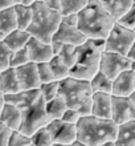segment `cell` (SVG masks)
Wrapping results in <instances>:
<instances>
[{
  "label": "cell",
  "instance_id": "cell-22",
  "mask_svg": "<svg viewBox=\"0 0 135 146\" xmlns=\"http://www.w3.org/2000/svg\"><path fill=\"white\" fill-rule=\"evenodd\" d=\"M13 9H15V15H16L17 29L25 31L32 20L31 5H27V4H13Z\"/></svg>",
  "mask_w": 135,
  "mask_h": 146
},
{
  "label": "cell",
  "instance_id": "cell-12",
  "mask_svg": "<svg viewBox=\"0 0 135 146\" xmlns=\"http://www.w3.org/2000/svg\"><path fill=\"white\" fill-rule=\"evenodd\" d=\"M132 93H135V69L122 70L111 81V94L126 97Z\"/></svg>",
  "mask_w": 135,
  "mask_h": 146
},
{
  "label": "cell",
  "instance_id": "cell-14",
  "mask_svg": "<svg viewBox=\"0 0 135 146\" xmlns=\"http://www.w3.org/2000/svg\"><path fill=\"white\" fill-rule=\"evenodd\" d=\"M25 49H27L29 61L33 62L49 61L50 57L53 56V52H52L49 42L40 41L39 38L33 37V36H29L27 44H25Z\"/></svg>",
  "mask_w": 135,
  "mask_h": 146
},
{
  "label": "cell",
  "instance_id": "cell-40",
  "mask_svg": "<svg viewBox=\"0 0 135 146\" xmlns=\"http://www.w3.org/2000/svg\"><path fill=\"white\" fill-rule=\"evenodd\" d=\"M13 0H0V11L1 9H4V8H8L11 7V5H13Z\"/></svg>",
  "mask_w": 135,
  "mask_h": 146
},
{
  "label": "cell",
  "instance_id": "cell-35",
  "mask_svg": "<svg viewBox=\"0 0 135 146\" xmlns=\"http://www.w3.org/2000/svg\"><path fill=\"white\" fill-rule=\"evenodd\" d=\"M12 50L4 44L3 40H0V70H4L9 66V56Z\"/></svg>",
  "mask_w": 135,
  "mask_h": 146
},
{
  "label": "cell",
  "instance_id": "cell-16",
  "mask_svg": "<svg viewBox=\"0 0 135 146\" xmlns=\"http://www.w3.org/2000/svg\"><path fill=\"white\" fill-rule=\"evenodd\" d=\"M114 146H134L135 145V119L117 125Z\"/></svg>",
  "mask_w": 135,
  "mask_h": 146
},
{
  "label": "cell",
  "instance_id": "cell-39",
  "mask_svg": "<svg viewBox=\"0 0 135 146\" xmlns=\"http://www.w3.org/2000/svg\"><path fill=\"white\" fill-rule=\"evenodd\" d=\"M48 8L53 9V11H58L61 9V0H41Z\"/></svg>",
  "mask_w": 135,
  "mask_h": 146
},
{
  "label": "cell",
  "instance_id": "cell-5",
  "mask_svg": "<svg viewBox=\"0 0 135 146\" xmlns=\"http://www.w3.org/2000/svg\"><path fill=\"white\" fill-rule=\"evenodd\" d=\"M31 8L32 20L25 31L40 41L50 42L54 31L61 23V13L48 8L41 0H35L31 4Z\"/></svg>",
  "mask_w": 135,
  "mask_h": 146
},
{
  "label": "cell",
  "instance_id": "cell-15",
  "mask_svg": "<svg viewBox=\"0 0 135 146\" xmlns=\"http://www.w3.org/2000/svg\"><path fill=\"white\" fill-rule=\"evenodd\" d=\"M90 114L99 118H111V94L105 92H93Z\"/></svg>",
  "mask_w": 135,
  "mask_h": 146
},
{
  "label": "cell",
  "instance_id": "cell-33",
  "mask_svg": "<svg viewBox=\"0 0 135 146\" xmlns=\"http://www.w3.org/2000/svg\"><path fill=\"white\" fill-rule=\"evenodd\" d=\"M115 23H118L119 25L128 29H134L135 31V17H134V7H131L128 11H126L122 16H119L115 20Z\"/></svg>",
  "mask_w": 135,
  "mask_h": 146
},
{
  "label": "cell",
  "instance_id": "cell-24",
  "mask_svg": "<svg viewBox=\"0 0 135 146\" xmlns=\"http://www.w3.org/2000/svg\"><path fill=\"white\" fill-rule=\"evenodd\" d=\"M16 28H17V25H16V15L13 5L1 9L0 11V31L4 35H7Z\"/></svg>",
  "mask_w": 135,
  "mask_h": 146
},
{
  "label": "cell",
  "instance_id": "cell-17",
  "mask_svg": "<svg viewBox=\"0 0 135 146\" xmlns=\"http://www.w3.org/2000/svg\"><path fill=\"white\" fill-rule=\"evenodd\" d=\"M40 94L41 93H40L39 88H36V89H28V90H19V92L3 94V96H4V102L15 105L17 108H23L25 105L32 104L36 98H39Z\"/></svg>",
  "mask_w": 135,
  "mask_h": 146
},
{
  "label": "cell",
  "instance_id": "cell-8",
  "mask_svg": "<svg viewBox=\"0 0 135 146\" xmlns=\"http://www.w3.org/2000/svg\"><path fill=\"white\" fill-rule=\"evenodd\" d=\"M135 60H130L124 54H121L118 52H109L102 50L99 54V66L98 70L106 74L109 78L114 77L126 69H134Z\"/></svg>",
  "mask_w": 135,
  "mask_h": 146
},
{
  "label": "cell",
  "instance_id": "cell-11",
  "mask_svg": "<svg viewBox=\"0 0 135 146\" xmlns=\"http://www.w3.org/2000/svg\"><path fill=\"white\" fill-rule=\"evenodd\" d=\"M111 119L117 125L128 119H135L134 93L126 97L111 94Z\"/></svg>",
  "mask_w": 135,
  "mask_h": 146
},
{
  "label": "cell",
  "instance_id": "cell-28",
  "mask_svg": "<svg viewBox=\"0 0 135 146\" xmlns=\"http://www.w3.org/2000/svg\"><path fill=\"white\" fill-rule=\"evenodd\" d=\"M57 56L65 62L66 65L70 66L74 64L76 57H77V45H72V44H62L60 50H58Z\"/></svg>",
  "mask_w": 135,
  "mask_h": 146
},
{
  "label": "cell",
  "instance_id": "cell-1",
  "mask_svg": "<svg viewBox=\"0 0 135 146\" xmlns=\"http://www.w3.org/2000/svg\"><path fill=\"white\" fill-rule=\"evenodd\" d=\"M77 28L86 38H105L114 25L115 20L98 0H89L77 12Z\"/></svg>",
  "mask_w": 135,
  "mask_h": 146
},
{
  "label": "cell",
  "instance_id": "cell-10",
  "mask_svg": "<svg viewBox=\"0 0 135 146\" xmlns=\"http://www.w3.org/2000/svg\"><path fill=\"white\" fill-rule=\"evenodd\" d=\"M52 138V146L53 145H62L70 146L76 137H77V130H76V123H69L62 121L61 118L50 119L45 125Z\"/></svg>",
  "mask_w": 135,
  "mask_h": 146
},
{
  "label": "cell",
  "instance_id": "cell-29",
  "mask_svg": "<svg viewBox=\"0 0 135 146\" xmlns=\"http://www.w3.org/2000/svg\"><path fill=\"white\" fill-rule=\"evenodd\" d=\"M89 0H61V15H68V13H77L88 4Z\"/></svg>",
  "mask_w": 135,
  "mask_h": 146
},
{
  "label": "cell",
  "instance_id": "cell-41",
  "mask_svg": "<svg viewBox=\"0 0 135 146\" xmlns=\"http://www.w3.org/2000/svg\"><path fill=\"white\" fill-rule=\"evenodd\" d=\"M35 0H13L15 4H27V5H31Z\"/></svg>",
  "mask_w": 135,
  "mask_h": 146
},
{
  "label": "cell",
  "instance_id": "cell-21",
  "mask_svg": "<svg viewBox=\"0 0 135 146\" xmlns=\"http://www.w3.org/2000/svg\"><path fill=\"white\" fill-rule=\"evenodd\" d=\"M29 36L31 35H29L27 31H23V29H17V28H16V29L11 31L9 33L4 35L3 41H4V44L13 52V50H17V49H20V48L25 46Z\"/></svg>",
  "mask_w": 135,
  "mask_h": 146
},
{
  "label": "cell",
  "instance_id": "cell-6",
  "mask_svg": "<svg viewBox=\"0 0 135 146\" xmlns=\"http://www.w3.org/2000/svg\"><path fill=\"white\" fill-rule=\"evenodd\" d=\"M19 110L21 114V122H20L19 130L27 135H31L39 127L49 122V117L46 115L45 111V101L41 97V94L32 104L19 108Z\"/></svg>",
  "mask_w": 135,
  "mask_h": 146
},
{
  "label": "cell",
  "instance_id": "cell-4",
  "mask_svg": "<svg viewBox=\"0 0 135 146\" xmlns=\"http://www.w3.org/2000/svg\"><path fill=\"white\" fill-rule=\"evenodd\" d=\"M58 94L64 98L66 108L77 110L81 115L90 114L93 90L89 80L68 76L64 80H60Z\"/></svg>",
  "mask_w": 135,
  "mask_h": 146
},
{
  "label": "cell",
  "instance_id": "cell-30",
  "mask_svg": "<svg viewBox=\"0 0 135 146\" xmlns=\"http://www.w3.org/2000/svg\"><path fill=\"white\" fill-rule=\"evenodd\" d=\"M58 84H60V81H57V80H52V81H49V82L40 84L39 90H40V93H41V97L44 98L45 102L52 100L53 97H56L58 94Z\"/></svg>",
  "mask_w": 135,
  "mask_h": 146
},
{
  "label": "cell",
  "instance_id": "cell-34",
  "mask_svg": "<svg viewBox=\"0 0 135 146\" xmlns=\"http://www.w3.org/2000/svg\"><path fill=\"white\" fill-rule=\"evenodd\" d=\"M36 65H37V73H39L40 84H43V82H49V81L54 80L48 61H45V62H36Z\"/></svg>",
  "mask_w": 135,
  "mask_h": 146
},
{
  "label": "cell",
  "instance_id": "cell-32",
  "mask_svg": "<svg viewBox=\"0 0 135 146\" xmlns=\"http://www.w3.org/2000/svg\"><path fill=\"white\" fill-rule=\"evenodd\" d=\"M29 145H31L29 135L21 133L19 129L11 131V135L8 138V146H29Z\"/></svg>",
  "mask_w": 135,
  "mask_h": 146
},
{
  "label": "cell",
  "instance_id": "cell-9",
  "mask_svg": "<svg viewBox=\"0 0 135 146\" xmlns=\"http://www.w3.org/2000/svg\"><path fill=\"white\" fill-rule=\"evenodd\" d=\"M86 40L82 32L74 25H68L65 23L58 24L57 29L54 31L53 36L50 38V48L53 54H57L62 44H72V45H81Z\"/></svg>",
  "mask_w": 135,
  "mask_h": 146
},
{
  "label": "cell",
  "instance_id": "cell-3",
  "mask_svg": "<svg viewBox=\"0 0 135 146\" xmlns=\"http://www.w3.org/2000/svg\"><path fill=\"white\" fill-rule=\"evenodd\" d=\"M105 38H86L77 45V57L69 69V76L81 80H90L99 66V54L103 50Z\"/></svg>",
  "mask_w": 135,
  "mask_h": 146
},
{
  "label": "cell",
  "instance_id": "cell-37",
  "mask_svg": "<svg viewBox=\"0 0 135 146\" xmlns=\"http://www.w3.org/2000/svg\"><path fill=\"white\" fill-rule=\"evenodd\" d=\"M11 129L0 121V146H8V138L11 135Z\"/></svg>",
  "mask_w": 135,
  "mask_h": 146
},
{
  "label": "cell",
  "instance_id": "cell-18",
  "mask_svg": "<svg viewBox=\"0 0 135 146\" xmlns=\"http://www.w3.org/2000/svg\"><path fill=\"white\" fill-rule=\"evenodd\" d=\"M0 121L7 125L11 130H16L20 127V122H21V114L17 106L12 104H7L4 102L0 110Z\"/></svg>",
  "mask_w": 135,
  "mask_h": 146
},
{
  "label": "cell",
  "instance_id": "cell-31",
  "mask_svg": "<svg viewBox=\"0 0 135 146\" xmlns=\"http://www.w3.org/2000/svg\"><path fill=\"white\" fill-rule=\"evenodd\" d=\"M28 61H29V57H28L25 46L11 52V56H9V66H12V68L24 65V64H27Z\"/></svg>",
  "mask_w": 135,
  "mask_h": 146
},
{
  "label": "cell",
  "instance_id": "cell-26",
  "mask_svg": "<svg viewBox=\"0 0 135 146\" xmlns=\"http://www.w3.org/2000/svg\"><path fill=\"white\" fill-rule=\"evenodd\" d=\"M48 64L50 66V70H52V74H53L54 80L60 81L69 76V66L66 65L57 54H53L50 57V60L48 61Z\"/></svg>",
  "mask_w": 135,
  "mask_h": 146
},
{
  "label": "cell",
  "instance_id": "cell-2",
  "mask_svg": "<svg viewBox=\"0 0 135 146\" xmlns=\"http://www.w3.org/2000/svg\"><path fill=\"white\" fill-rule=\"evenodd\" d=\"M77 137L84 146H103L107 141H114L117 123L111 118H99L95 115H81L76 123Z\"/></svg>",
  "mask_w": 135,
  "mask_h": 146
},
{
  "label": "cell",
  "instance_id": "cell-19",
  "mask_svg": "<svg viewBox=\"0 0 135 146\" xmlns=\"http://www.w3.org/2000/svg\"><path fill=\"white\" fill-rule=\"evenodd\" d=\"M19 81L16 76V70L12 66H8L4 70H0V92L3 94L19 92Z\"/></svg>",
  "mask_w": 135,
  "mask_h": 146
},
{
  "label": "cell",
  "instance_id": "cell-27",
  "mask_svg": "<svg viewBox=\"0 0 135 146\" xmlns=\"http://www.w3.org/2000/svg\"><path fill=\"white\" fill-rule=\"evenodd\" d=\"M31 138V145L35 146H52V138H50V134L46 126L39 127L37 130H35L29 135Z\"/></svg>",
  "mask_w": 135,
  "mask_h": 146
},
{
  "label": "cell",
  "instance_id": "cell-36",
  "mask_svg": "<svg viewBox=\"0 0 135 146\" xmlns=\"http://www.w3.org/2000/svg\"><path fill=\"white\" fill-rule=\"evenodd\" d=\"M80 117H81V114H80L77 110L66 108L65 111H64L62 115H61V119L62 121H65V122H69V123H77V121L80 119Z\"/></svg>",
  "mask_w": 135,
  "mask_h": 146
},
{
  "label": "cell",
  "instance_id": "cell-38",
  "mask_svg": "<svg viewBox=\"0 0 135 146\" xmlns=\"http://www.w3.org/2000/svg\"><path fill=\"white\" fill-rule=\"evenodd\" d=\"M61 21L68 24V25H74L77 27V13H68V15H61Z\"/></svg>",
  "mask_w": 135,
  "mask_h": 146
},
{
  "label": "cell",
  "instance_id": "cell-20",
  "mask_svg": "<svg viewBox=\"0 0 135 146\" xmlns=\"http://www.w3.org/2000/svg\"><path fill=\"white\" fill-rule=\"evenodd\" d=\"M102 7L117 20L126 11L135 5V0H98Z\"/></svg>",
  "mask_w": 135,
  "mask_h": 146
},
{
  "label": "cell",
  "instance_id": "cell-23",
  "mask_svg": "<svg viewBox=\"0 0 135 146\" xmlns=\"http://www.w3.org/2000/svg\"><path fill=\"white\" fill-rule=\"evenodd\" d=\"M65 109H66V104L60 94H57L52 100L45 102V111L46 115L49 117V121L54 118H61V115L65 111Z\"/></svg>",
  "mask_w": 135,
  "mask_h": 146
},
{
  "label": "cell",
  "instance_id": "cell-7",
  "mask_svg": "<svg viewBox=\"0 0 135 146\" xmlns=\"http://www.w3.org/2000/svg\"><path fill=\"white\" fill-rule=\"evenodd\" d=\"M135 44V31L128 29L118 23H114L109 35L105 37V46L103 50L109 52H118L121 54H124L128 52V49Z\"/></svg>",
  "mask_w": 135,
  "mask_h": 146
},
{
  "label": "cell",
  "instance_id": "cell-25",
  "mask_svg": "<svg viewBox=\"0 0 135 146\" xmlns=\"http://www.w3.org/2000/svg\"><path fill=\"white\" fill-rule=\"evenodd\" d=\"M111 78H109L106 74L98 70L89 80V82L93 92H105L111 94Z\"/></svg>",
  "mask_w": 135,
  "mask_h": 146
},
{
  "label": "cell",
  "instance_id": "cell-42",
  "mask_svg": "<svg viewBox=\"0 0 135 146\" xmlns=\"http://www.w3.org/2000/svg\"><path fill=\"white\" fill-rule=\"evenodd\" d=\"M4 104V96H3V93L0 92V110H1V106H3Z\"/></svg>",
  "mask_w": 135,
  "mask_h": 146
},
{
  "label": "cell",
  "instance_id": "cell-13",
  "mask_svg": "<svg viewBox=\"0 0 135 146\" xmlns=\"http://www.w3.org/2000/svg\"><path fill=\"white\" fill-rule=\"evenodd\" d=\"M16 76L19 81L20 90L36 89L40 86V78L37 73V65L33 61H28L27 64L16 66Z\"/></svg>",
  "mask_w": 135,
  "mask_h": 146
},
{
  "label": "cell",
  "instance_id": "cell-43",
  "mask_svg": "<svg viewBox=\"0 0 135 146\" xmlns=\"http://www.w3.org/2000/svg\"><path fill=\"white\" fill-rule=\"evenodd\" d=\"M3 37H4V33L0 31V40H3Z\"/></svg>",
  "mask_w": 135,
  "mask_h": 146
}]
</instances>
